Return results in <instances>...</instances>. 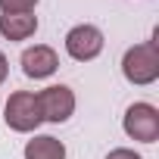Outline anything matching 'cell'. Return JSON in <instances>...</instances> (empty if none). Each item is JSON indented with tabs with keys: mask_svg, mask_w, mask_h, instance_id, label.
Returning <instances> with one entry per match:
<instances>
[{
	"mask_svg": "<svg viewBox=\"0 0 159 159\" xmlns=\"http://www.w3.org/2000/svg\"><path fill=\"white\" fill-rule=\"evenodd\" d=\"M19 62H22V72H25L28 78H34V81L50 78V75L59 69V56H56V50L47 47V44H34V47H28V50L22 53Z\"/></svg>",
	"mask_w": 159,
	"mask_h": 159,
	"instance_id": "cell-6",
	"label": "cell"
},
{
	"mask_svg": "<svg viewBox=\"0 0 159 159\" xmlns=\"http://www.w3.org/2000/svg\"><path fill=\"white\" fill-rule=\"evenodd\" d=\"M3 122H7V128H13L19 134L34 131L44 122L41 119V106H38V94L34 91H16V94H10V100L3 106Z\"/></svg>",
	"mask_w": 159,
	"mask_h": 159,
	"instance_id": "cell-2",
	"label": "cell"
},
{
	"mask_svg": "<svg viewBox=\"0 0 159 159\" xmlns=\"http://www.w3.org/2000/svg\"><path fill=\"white\" fill-rule=\"evenodd\" d=\"M7 72H10V62H7V56L0 53V84L7 81Z\"/></svg>",
	"mask_w": 159,
	"mask_h": 159,
	"instance_id": "cell-11",
	"label": "cell"
},
{
	"mask_svg": "<svg viewBox=\"0 0 159 159\" xmlns=\"http://www.w3.org/2000/svg\"><path fill=\"white\" fill-rule=\"evenodd\" d=\"M106 159H143L140 153H134V150H128V147H119V150H109V156Z\"/></svg>",
	"mask_w": 159,
	"mask_h": 159,
	"instance_id": "cell-10",
	"label": "cell"
},
{
	"mask_svg": "<svg viewBox=\"0 0 159 159\" xmlns=\"http://www.w3.org/2000/svg\"><path fill=\"white\" fill-rule=\"evenodd\" d=\"M103 31L97 28V25H75V28H69V34H66V53L72 56V59H78V62H91V59H97L100 53H103Z\"/></svg>",
	"mask_w": 159,
	"mask_h": 159,
	"instance_id": "cell-5",
	"label": "cell"
},
{
	"mask_svg": "<svg viewBox=\"0 0 159 159\" xmlns=\"http://www.w3.org/2000/svg\"><path fill=\"white\" fill-rule=\"evenodd\" d=\"M25 159H66V143L53 134H38L25 143Z\"/></svg>",
	"mask_w": 159,
	"mask_h": 159,
	"instance_id": "cell-8",
	"label": "cell"
},
{
	"mask_svg": "<svg viewBox=\"0 0 159 159\" xmlns=\"http://www.w3.org/2000/svg\"><path fill=\"white\" fill-rule=\"evenodd\" d=\"M122 75L125 81L137 84V88H147L159 78V41H143V44H134L125 50L122 56Z\"/></svg>",
	"mask_w": 159,
	"mask_h": 159,
	"instance_id": "cell-1",
	"label": "cell"
},
{
	"mask_svg": "<svg viewBox=\"0 0 159 159\" xmlns=\"http://www.w3.org/2000/svg\"><path fill=\"white\" fill-rule=\"evenodd\" d=\"M122 128L131 140H140V143H156L159 140V109L153 103H131L125 109V119H122Z\"/></svg>",
	"mask_w": 159,
	"mask_h": 159,
	"instance_id": "cell-3",
	"label": "cell"
},
{
	"mask_svg": "<svg viewBox=\"0 0 159 159\" xmlns=\"http://www.w3.org/2000/svg\"><path fill=\"white\" fill-rule=\"evenodd\" d=\"M38 31V16L31 13H3L0 16V34L7 41H28Z\"/></svg>",
	"mask_w": 159,
	"mask_h": 159,
	"instance_id": "cell-7",
	"label": "cell"
},
{
	"mask_svg": "<svg viewBox=\"0 0 159 159\" xmlns=\"http://www.w3.org/2000/svg\"><path fill=\"white\" fill-rule=\"evenodd\" d=\"M38 106H41V119L50 125H62L72 119L75 112V94L69 84H50L38 94Z\"/></svg>",
	"mask_w": 159,
	"mask_h": 159,
	"instance_id": "cell-4",
	"label": "cell"
},
{
	"mask_svg": "<svg viewBox=\"0 0 159 159\" xmlns=\"http://www.w3.org/2000/svg\"><path fill=\"white\" fill-rule=\"evenodd\" d=\"M38 0H0V13H31Z\"/></svg>",
	"mask_w": 159,
	"mask_h": 159,
	"instance_id": "cell-9",
	"label": "cell"
}]
</instances>
